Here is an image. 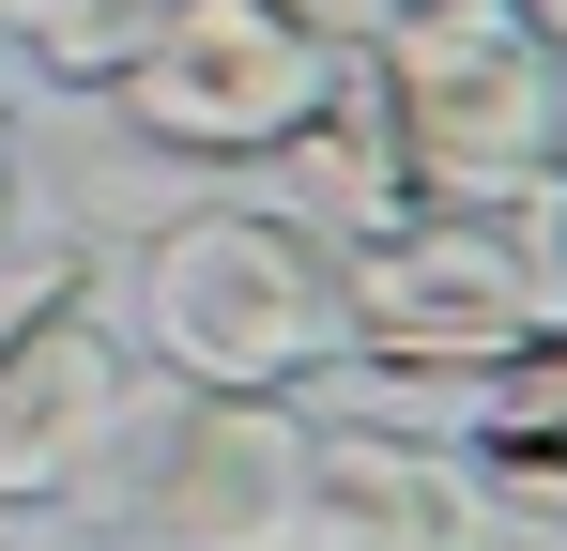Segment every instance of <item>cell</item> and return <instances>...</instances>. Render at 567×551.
Here are the masks:
<instances>
[{
    "instance_id": "15",
    "label": "cell",
    "mask_w": 567,
    "mask_h": 551,
    "mask_svg": "<svg viewBox=\"0 0 567 551\" xmlns=\"http://www.w3.org/2000/svg\"><path fill=\"white\" fill-rule=\"evenodd\" d=\"M0 246H16V199H0Z\"/></svg>"
},
{
    "instance_id": "4",
    "label": "cell",
    "mask_w": 567,
    "mask_h": 551,
    "mask_svg": "<svg viewBox=\"0 0 567 551\" xmlns=\"http://www.w3.org/2000/svg\"><path fill=\"white\" fill-rule=\"evenodd\" d=\"M383 107V138H399V169L430 215H491V199H522L537 169H567V107H553V46L522 31V15H491V31H445V46H399V62H353Z\"/></svg>"
},
{
    "instance_id": "10",
    "label": "cell",
    "mask_w": 567,
    "mask_h": 551,
    "mask_svg": "<svg viewBox=\"0 0 567 551\" xmlns=\"http://www.w3.org/2000/svg\"><path fill=\"white\" fill-rule=\"evenodd\" d=\"M0 31H16L62 92H107V77H123V46L154 31V0H0Z\"/></svg>"
},
{
    "instance_id": "2",
    "label": "cell",
    "mask_w": 567,
    "mask_h": 551,
    "mask_svg": "<svg viewBox=\"0 0 567 551\" xmlns=\"http://www.w3.org/2000/svg\"><path fill=\"white\" fill-rule=\"evenodd\" d=\"M138 322H154V383L199 398H291L353 353L338 322V246H307L261 199H199L154 215V261H138Z\"/></svg>"
},
{
    "instance_id": "14",
    "label": "cell",
    "mask_w": 567,
    "mask_h": 551,
    "mask_svg": "<svg viewBox=\"0 0 567 551\" xmlns=\"http://www.w3.org/2000/svg\"><path fill=\"white\" fill-rule=\"evenodd\" d=\"M0 199H16V107H0Z\"/></svg>"
},
{
    "instance_id": "3",
    "label": "cell",
    "mask_w": 567,
    "mask_h": 551,
    "mask_svg": "<svg viewBox=\"0 0 567 551\" xmlns=\"http://www.w3.org/2000/svg\"><path fill=\"white\" fill-rule=\"evenodd\" d=\"M338 77L353 46L322 31V0H154V31L107 77V123L169 169H261Z\"/></svg>"
},
{
    "instance_id": "1",
    "label": "cell",
    "mask_w": 567,
    "mask_h": 551,
    "mask_svg": "<svg viewBox=\"0 0 567 551\" xmlns=\"http://www.w3.org/2000/svg\"><path fill=\"white\" fill-rule=\"evenodd\" d=\"M338 322H353L338 367L475 398L522 337L567 322V291H553V169L522 184V199H491V215H399L383 246H353L338 261Z\"/></svg>"
},
{
    "instance_id": "11",
    "label": "cell",
    "mask_w": 567,
    "mask_h": 551,
    "mask_svg": "<svg viewBox=\"0 0 567 551\" xmlns=\"http://www.w3.org/2000/svg\"><path fill=\"white\" fill-rule=\"evenodd\" d=\"M506 0H322V31L353 62H399V46H445V31H491Z\"/></svg>"
},
{
    "instance_id": "8",
    "label": "cell",
    "mask_w": 567,
    "mask_h": 551,
    "mask_svg": "<svg viewBox=\"0 0 567 551\" xmlns=\"http://www.w3.org/2000/svg\"><path fill=\"white\" fill-rule=\"evenodd\" d=\"M261 215H291V230H307V246H338V261L383 246L399 215H430L414 169H399V138H383V107H369V77H338L277 154H261Z\"/></svg>"
},
{
    "instance_id": "9",
    "label": "cell",
    "mask_w": 567,
    "mask_h": 551,
    "mask_svg": "<svg viewBox=\"0 0 567 551\" xmlns=\"http://www.w3.org/2000/svg\"><path fill=\"white\" fill-rule=\"evenodd\" d=\"M461 459H475L491 506L567 521V322H553V337H522V353L461 398Z\"/></svg>"
},
{
    "instance_id": "6",
    "label": "cell",
    "mask_w": 567,
    "mask_h": 551,
    "mask_svg": "<svg viewBox=\"0 0 567 551\" xmlns=\"http://www.w3.org/2000/svg\"><path fill=\"white\" fill-rule=\"evenodd\" d=\"M138 353L93 306H47L0 337V506H107V459L138 429Z\"/></svg>"
},
{
    "instance_id": "7",
    "label": "cell",
    "mask_w": 567,
    "mask_h": 551,
    "mask_svg": "<svg viewBox=\"0 0 567 551\" xmlns=\"http://www.w3.org/2000/svg\"><path fill=\"white\" fill-rule=\"evenodd\" d=\"M491 490L461 445H414V429H307L291 475V537L277 551H491Z\"/></svg>"
},
{
    "instance_id": "5",
    "label": "cell",
    "mask_w": 567,
    "mask_h": 551,
    "mask_svg": "<svg viewBox=\"0 0 567 551\" xmlns=\"http://www.w3.org/2000/svg\"><path fill=\"white\" fill-rule=\"evenodd\" d=\"M291 475H307V414L291 398L154 383L123 459H107V521H138L154 551H277L291 537Z\"/></svg>"
},
{
    "instance_id": "13",
    "label": "cell",
    "mask_w": 567,
    "mask_h": 551,
    "mask_svg": "<svg viewBox=\"0 0 567 551\" xmlns=\"http://www.w3.org/2000/svg\"><path fill=\"white\" fill-rule=\"evenodd\" d=\"M553 291H567V169H553Z\"/></svg>"
},
{
    "instance_id": "12",
    "label": "cell",
    "mask_w": 567,
    "mask_h": 551,
    "mask_svg": "<svg viewBox=\"0 0 567 551\" xmlns=\"http://www.w3.org/2000/svg\"><path fill=\"white\" fill-rule=\"evenodd\" d=\"M506 15H522V31H537V46L567 62V0H506Z\"/></svg>"
}]
</instances>
